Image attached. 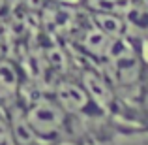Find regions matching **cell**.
<instances>
[{
  "label": "cell",
  "mask_w": 148,
  "mask_h": 145,
  "mask_svg": "<svg viewBox=\"0 0 148 145\" xmlns=\"http://www.w3.org/2000/svg\"><path fill=\"white\" fill-rule=\"evenodd\" d=\"M53 96L83 124L86 134L94 145L111 143L118 136H139L143 130L130 124H124L120 121L112 119L107 111L90 96V92L84 89V85L79 81V77L64 76L51 87Z\"/></svg>",
  "instance_id": "obj_1"
},
{
  "label": "cell",
  "mask_w": 148,
  "mask_h": 145,
  "mask_svg": "<svg viewBox=\"0 0 148 145\" xmlns=\"http://www.w3.org/2000/svg\"><path fill=\"white\" fill-rule=\"evenodd\" d=\"M23 113L32 132L47 145H94L83 124L51 91H25Z\"/></svg>",
  "instance_id": "obj_2"
},
{
  "label": "cell",
  "mask_w": 148,
  "mask_h": 145,
  "mask_svg": "<svg viewBox=\"0 0 148 145\" xmlns=\"http://www.w3.org/2000/svg\"><path fill=\"white\" fill-rule=\"evenodd\" d=\"M98 68L126 100L148 109V57L143 42L116 38L109 58Z\"/></svg>",
  "instance_id": "obj_3"
},
{
  "label": "cell",
  "mask_w": 148,
  "mask_h": 145,
  "mask_svg": "<svg viewBox=\"0 0 148 145\" xmlns=\"http://www.w3.org/2000/svg\"><path fill=\"white\" fill-rule=\"evenodd\" d=\"M26 77L23 68L8 57H0V109L8 113L23 102Z\"/></svg>",
  "instance_id": "obj_4"
},
{
  "label": "cell",
  "mask_w": 148,
  "mask_h": 145,
  "mask_svg": "<svg viewBox=\"0 0 148 145\" xmlns=\"http://www.w3.org/2000/svg\"><path fill=\"white\" fill-rule=\"evenodd\" d=\"M10 119V130H11V145H47L43 143L36 134L32 132V128L28 126L23 113V102L17 104L15 108H11L6 113Z\"/></svg>",
  "instance_id": "obj_5"
},
{
  "label": "cell",
  "mask_w": 148,
  "mask_h": 145,
  "mask_svg": "<svg viewBox=\"0 0 148 145\" xmlns=\"http://www.w3.org/2000/svg\"><path fill=\"white\" fill-rule=\"evenodd\" d=\"M0 145H11V130H10V119L0 109Z\"/></svg>",
  "instance_id": "obj_6"
},
{
  "label": "cell",
  "mask_w": 148,
  "mask_h": 145,
  "mask_svg": "<svg viewBox=\"0 0 148 145\" xmlns=\"http://www.w3.org/2000/svg\"><path fill=\"white\" fill-rule=\"evenodd\" d=\"M10 8H11L10 0H0V17H4V15L10 11Z\"/></svg>",
  "instance_id": "obj_7"
},
{
  "label": "cell",
  "mask_w": 148,
  "mask_h": 145,
  "mask_svg": "<svg viewBox=\"0 0 148 145\" xmlns=\"http://www.w3.org/2000/svg\"><path fill=\"white\" fill-rule=\"evenodd\" d=\"M58 2H64V4H73V6H79L81 0H58Z\"/></svg>",
  "instance_id": "obj_8"
}]
</instances>
